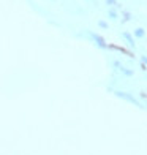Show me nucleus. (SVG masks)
<instances>
[{
    "mask_svg": "<svg viewBox=\"0 0 147 155\" xmlns=\"http://www.w3.org/2000/svg\"><path fill=\"white\" fill-rule=\"evenodd\" d=\"M108 3H113V6H116L117 3H116V0H108Z\"/></svg>",
    "mask_w": 147,
    "mask_h": 155,
    "instance_id": "obj_7",
    "label": "nucleus"
},
{
    "mask_svg": "<svg viewBox=\"0 0 147 155\" xmlns=\"http://www.w3.org/2000/svg\"><path fill=\"white\" fill-rule=\"evenodd\" d=\"M135 35H136L138 38H142L144 37V30L142 29H138V30H135Z\"/></svg>",
    "mask_w": 147,
    "mask_h": 155,
    "instance_id": "obj_5",
    "label": "nucleus"
},
{
    "mask_svg": "<svg viewBox=\"0 0 147 155\" xmlns=\"http://www.w3.org/2000/svg\"><path fill=\"white\" fill-rule=\"evenodd\" d=\"M122 37H123L125 40H127V43H128L130 46H135V40L131 38V35H130V33H127V32H123V33H122Z\"/></svg>",
    "mask_w": 147,
    "mask_h": 155,
    "instance_id": "obj_4",
    "label": "nucleus"
},
{
    "mask_svg": "<svg viewBox=\"0 0 147 155\" xmlns=\"http://www.w3.org/2000/svg\"><path fill=\"white\" fill-rule=\"evenodd\" d=\"M117 97H120V98H125V100H128V101H131V103H135L136 106H141V103H139L135 97H131V95H128L127 92H117Z\"/></svg>",
    "mask_w": 147,
    "mask_h": 155,
    "instance_id": "obj_2",
    "label": "nucleus"
},
{
    "mask_svg": "<svg viewBox=\"0 0 147 155\" xmlns=\"http://www.w3.org/2000/svg\"><path fill=\"white\" fill-rule=\"evenodd\" d=\"M114 65L119 68V70H120V71L123 73V74H127V76H131L133 74V71H131V70H127V67H123V65H120V63H119V62H114Z\"/></svg>",
    "mask_w": 147,
    "mask_h": 155,
    "instance_id": "obj_3",
    "label": "nucleus"
},
{
    "mask_svg": "<svg viewBox=\"0 0 147 155\" xmlns=\"http://www.w3.org/2000/svg\"><path fill=\"white\" fill-rule=\"evenodd\" d=\"M89 37L90 38H92L93 41H95V43L98 45V46H100V48H108V45H106V41H104L101 37H100V35H96V33H93V32H89Z\"/></svg>",
    "mask_w": 147,
    "mask_h": 155,
    "instance_id": "obj_1",
    "label": "nucleus"
},
{
    "mask_svg": "<svg viewBox=\"0 0 147 155\" xmlns=\"http://www.w3.org/2000/svg\"><path fill=\"white\" fill-rule=\"evenodd\" d=\"M109 16H111V19H117V15L114 10H109Z\"/></svg>",
    "mask_w": 147,
    "mask_h": 155,
    "instance_id": "obj_6",
    "label": "nucleus"
}]
</instances>
